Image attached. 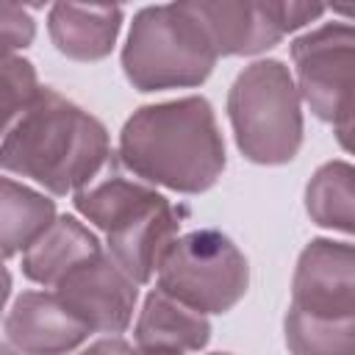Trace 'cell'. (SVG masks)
<instances>
[{"instance_id":"cell-10","label":"cell","mask_w":355,"mask_h":355,"mask_svg":"<svg viewBox=\"0 0 355 355\" xmlns=\"http://www.w3.org/2000/svg\"><path fill=\"white\" fill-rule=\"evenodd\" d=\"M55 297L94 333H125L139 300V283L105 252L97 250L72 266L55 286Z\"/></svg>"},{"instance_id":"cell-14","label":"cell","mask_w":355,"mask_h":355,"mask_svg":"<svg viewBox=\"0 0 355 355\" xmlns=\"http://www.w3.org/2000/svg\"><path fill=\"white\" fill-rule=\"evenodd\" d=\"M97 236L75 216H55L53 225L22 252V275L42 286H55L72 266L94 255Z\"/></svg>"},{"instance_id":"cell-3","label":"cell","mask_w":355,"mask_h":355,"mask_svg":"<svg viewBox=\"0 0 355 355\" xmlns=\"http://www.w3.org/2000/svg\"><path fill=\"white\" fill-rule=\"evenodd\" d=\"M75 208L108 239V255L133 283H150L161 255L178 239L183 211L150 183L128 178L114 161L80 191Z\"/></svg>"},{"instance_id":"cell-18","label":"cell","mask_w":355,"mask_h":355,"mask_svg":"<svg viewBox=\"0 0 355 355\" xmlns=\"http://www.w3.org/2000/svg\"><path fill=\"white\" fill-rule=\"evenodd\" d=\"M39 92L36 69L19 55H0V136L19 119Z\"/></svg>"},{"instance_id":"cell-16","label":"cell","mask_w":355,"mask_h":355,"mask_svg":"<svg viewBox=\"0 0 355 355\" xmlns=\"http://www.w3.org/2000/svg\"><path fill=\"white\" fill-rule=\"evenodd\" d=\"M305 208L319 227L352 233L355 227V169L347 161H330L319 166L305 189Z\"/></svg>"},{"instance_id":"cell-12","label":"cell","mask_w":355,"mask_h":355,"mask_svg":"<svg viewBox=\"0 0 355 355\" xmlns=\"http://www.w3.org/2000/svg\"><path fill=\"white\" fill-rule=\"evenodd\" d=\"M50 39L58 53L75 61H100L111 53L119 28L122 8L119 6H75L55 3L47 17Z\"/></svg>"},{"instance_id":"cell-6","label":"cell","mask_w":355,"mask_h":355,"mask_svg":"<svg viewBox=\"0 0 355 355\" xmlns=\"http://www.w3.org/2000/svg\"><path fill=\"white\" fill-rule=\"evenodd\" d=\"M158 291L200 313L230 311L250 286L244 252L219 230L202 227L178 236L158 261Z\"/></svg>"},{"instance_id":"cell-5","label":"cell","mask_w":355,"mask_h":355,"mask_svg":"<svg viewBox=\"0 0 355 355\" xmlns=\"http://www.w3.org/2000/svg\"><path fill=\"white\" fill-rule=\"evenodd\" d=\"M227 114L244 158L252 164H288L302 144V100L283 61L266 58L244 67L230 86Z\"/></svg>"},{"instance_id":"cell-20","label":"cell","mask_w":355,"mask_h":355,"mask_svg":"<svg viewBox=\"0 0 355 355\" xmlns=\"http://www.w3.org/2000/svg\"><path fill=\"white\" fill-rule=\"evenodd\" d=\"M128 349H130V344H128L125 338L111 336V338H100V341H94V344L86 347L80 355H128Z\"/></svg>"},{"instance_id":"cell-8","label":"cell","mask_w":355,"mask_h":355,"mask_svg":"<svg viewBox=\"0 0 355 355\" xmlns=\"http://www.w3.org/2000/svg\"><path fill=\"white\" fill-rule=\"evenodd\" d=\"M202 19L216 55H252L275 47L286 33L324 14L313 3H252V0H200L191 3Z\"/></svg>"},{"instance_id":"cell-22","label":"cell","mask_w":355,"mask_h":355,"mask_svg":"<svg viewBox=\"0 0 355 355\" xmlns=\"http://www.w3.org/2000/svg\"><path fill=\"white\" fill-rule=\"evenodd\" d=\"M128 355H183V352H166V349H141V347H130Z\"/></svg>"},{"instance_id":"cell-11","label":"cell","mask_w":355,"mask_h":355,"mask_svg":"<svg viewBox=\"0 0 355 355\" xmlns=\"http://www.w3.org/2000/svg\"><path fill=\"white\" fill-rule=\"evenodd\" d=\"M83 324L55 291H25L6 316V341L28 355H67L89 338Z\"/></svg>"},{"instance_id":"cell-21","label":"cell","mask_w":355,"mask_h":355,"mask_svg":"<svg viewBox=\"0 0 355 355\" xmlns=\"http://www.w3.org/2000/svg\"><path fill=\"white\" fill-rule=\"evenodd\" d=\"M8 294H11V275H8V269L3 266V258H0V311L8 300Z\"/></svg>"},{"instance_id":"cell-1","label":"cell","mask_w":355,"mask_h":355,"mask_svg":"<svg viewBox=\"0 0 355 355\" xmlns=\"http://www.w3.org/2000/svg\"><path fill=\"white\" fill-rule=\"evenodd\" d=\"M108 161L105 125L50 86H39L0 141V166L36 180L55 197L80 191Z\"/></svg>"},{"instance_id":"cell-2","label":"cell","mask_w":355,"mask_h":355,"mask_svg":"<svg viewBox=\"0 0 355 355\" xmlns=\"http://www.w3.org/2000/svg\"><path fill=\"white\" fill-rule=\"evenodd\" d=\"M119 161L144 183L200 194L225 169V141L205 97L139 108L119 133Z\"/></svg>"},{"instance_id":"cell-19","label":"cell","mask_w":355,"mask_h":355,"mask_svg":"<svg viewBox=\"0 0 355 355\" xmlns=\"http://www.w3.org/2000/svg\"><path fill=\"white\" fill-rule=\"evenodd\" d=\"M36 22L17 3H0V55H11L33 42Z\"/></svg>"},{"instance_id":"cell-4","label":"cell","mask_w":355,"mask_h":355,"mask_svg":"<svg viewBox=\"0 0 355 355\" xmlns=\"http://www.w3.org/2000/svg\"><path fill=\"white\" fill-rule=\"evenodd\" d=\"M216 58V47L191 3H164L147 6L133 17L122 69L133 89L161 92L200 86Z\"/></svg>"},{"instance_id":"cell-13","label":"cell","mask_w":355,"mask_h":355,"mask_svg":"<svg viewBox=\"0 0 355 355\" xmlns=\"http://www.w3.org/2000/svg\"><path fill=\"white\" fill-rule=\"evenodd\" d=\"M211 338L205 313L153 288L136 322V347L166 352H200Z\"/></svg>"},{"instance_id":"cell-24","label":"cell","mask_w":355,"mask_h":355,"mask_svg":"<svg viewBox=\"0 0 355 355\" xmlns=\"http://www.w3.org/2000/svg\"><path fill=\"white\" fill-rule=\"evenodd\" d=\"M214 355H227V352H214Z\"/></svg>"},{"instance_id":"cell-23","label":"cell","mask_w":355,"mask_h":355,"mask_svg":"<svg viewBox=\"0 0 355 355\" xmlns=\"http://www.w3.org/2000/svg\"><path fill=\"white\" fill-rule=\"evenodd\" d=\"M0 355H28V352H22V349H17L14 344H8V341L0 338Z\"/></svg>"},{"instance_id":"cell-9","label":"cell","mask_w":355,"mask_h":355,"mask_svg":"<svg viewBox=\"0 0 355 355\" xmlns=\"http://www.w3.org/2000/svg\"><path fill=\"white\" fill-rule=\"evenodd\" d=\"M288 313L316 322H355V252L347 241L313 239L297 261Z\"/></svg>"},{"instance_id":"cell-15","label":"cell","mask_w":355,"mask_h":355,"mask_svg":"<svg viewBox=\"0 0 355 355\" xmlns=\"http://www.w3.org/2000/svg\"><path fill=\"white\" fill-rule=\"evenodd\" d=\"M53 219V200L11 178H0V258L25 252Z\"/></svg>"},{"instance_id":"cell-17","label":"cell","mask_w":355,"mask_h":355,"mask_svg":"<svg viewBox=\"0 0 355 355\" xmlns=\"http://www.w3.org/2000/svg\"><path fill=\"white\" fill-rule=\"evenodd\" d=\"M291 355H355V322H316L286 313Z\"/></svg>"},{"instance_id":"cell-7","label":"cell","mask_w":355,"mask_h":355,"mask_svg":"<svg viewBox=\"0 0 355 355\" xmlns=\"http://www.w3.org/2000/svg\"><path fill=\"white\" fill-rule=\"evenodd\" d=\"M352 55L355 31L344 22H327L291 44L300 100L333 125L344 150H349L352 133Z\"/></svg>"}]
</instances>
